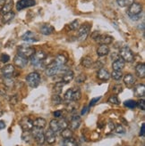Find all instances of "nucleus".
<instances>
[{
  "label": "nucleus",
  "mask_w": 145,
  "mask_h": 146,
  "mask_svg": "<svg viewBox=\"0 0 145 146\" xmlns=\"http://www.w3.org/2000/svg\"><path fill=\"white\" fill-rule=\"evenodd\" d=\"M1 72L5 78H11L14 72V66L12 64H7L1 69Z\"/></svg>",
  "instance_id": "obj_13"
},
{
  "label": "nucleus",
  "mask_w": 145,
  "mask_h": 146,
  "mask_svg": "<svg viewBox=\"0 0 145 146\" xmlns=\"http://www.w3.org/2000/svg\"><path fill=\"white\" fill-rule=\"evenodd\" d=\"M119 54L121 56V59H123L126 62H131L134 61V54L132 52V50L128 46H123L120 49Z\"/></svg>",
  "instance_id": "obj_5"
},
{
  "label": "nucleus",
  "mask_w": 145,
  "mask_h": 146,
  "mask_svg": "<svg viewBox=\"0 0 145 146\" xmlns=\"http://www.w3.org/2000/svg\"><path fill=\"white\" fill-rule=\"evenodd\" d=\"M125 106L129 108V109H131V110H134L137 107V102L134 101V100H127L126 101L125 103H124Z\"/></svg>",
  "instance_id": "obj_36"
},
{
  "label": "nucleus",
  "mask_w": 145,
  "mask_h": 146,
  "mask_svg": "<svg viewBox=\"0 0 145 146\" xmlns=\"http://www.w3.org/2000/svg\"><path fill=\"white\" fill-rule=\"evenodd\" d=\"M140 135L141 136L145 135V124L144 123L142 125V128H141V131H140Z\"/></svg>",
  "instance_id": "obj_53"
},
{
  "label": "nucleus",
  "mask_w": 145,
  "mask_h": 146,
  "mask_svg": "<svg viewBox=\"0 0 145 146\" xmlns=\"http://www.w3.org/2000/svg\"><path fill=\"white\" fill-rule=\"evenodd\" d=\"M61 135H62V137L64 138V139H68V138H72V131L70 128L67 127L66 129L62 130Z\"/></svg>",
  "instance_id": "obj_32"
},
{
  "label": "nucleus",
  "mask_w": 145,
  "mask_h": 146,
  "mask_svg": "<svg viewBox=\"0 0 145 146\" xmlns=\"http://www.w3.org/2000/svg\"><path fill=\"white\" fill-rule=\"evenodd\" d=\"M97 41L100 44V45H109L113 42V36H101L97 39Z\"/></svg>",
  "instance_id": "obj_23"
},
{
  "label": "nucleus",
  "mask_w": 145,
  "mask_h": 146,
  "mask_svg": "<svg viewBox=\"0 0 145 146\" xmlns=\"http://www.w3.org/2000/svg\"><path fill=\"white\" fill-rule=\"evenodd\" d=\"M72 101L74 102H77L81 99L82 97V93L81 90H80L78 87H75V88H72Z\"/></svg>",
  "instance_id": "obj_27"
},
{
  "label": "nucleus",
  "mask_w": 145,
  "mask_h": 146,
  "mask_svg": "<svg viewBox=\"0 0 145 146\" xmlns=\"http://www.w3.org/2000/svg\"><path fill=\"white\" fill-rule=\"evenodd\" d=\"M108 54H109V48H108V46L106 45H100L99 46V48L97 49V54L99 57L107 56Z\"/></svg>",
  "instance_id": "obj_22"
},
{
  "label": "nucleus",
  "mask_w": 145,
  "mask_h": 146,
  "mask_svg": "<svg viewBox=\"0 0 145 146\" xmlns=\"http://www.w3.org/2000/svg\"><path fill=\"white\" fill-rule=\"evenodd\" d=\"M51 101H52V104L54 105H59L62 104V102H63V100H62V98L59 94H54L51 98Z\"/></svg>",
  "instance_id": "obj_37"
},
{
  "label": "nucleus",
  "mask_w": 145,
  "mask_h": 146,
  "mask_svg": "<svg viewBox=\"0 0 145 146\" xmlns=\"http://www.w3.org/2000/svg\"><path fill=\"white\" fill-rule=\"evenodd\" d=\"M53 115H54L55 118H60V117L62 116V111H56L53 113Z\"/></svg>",
  "instance_id": "obj_54"
},
{
  "label": "nucleus",
  "mask_w": 145,
  "mask_h": 146,
  "mask_svg": "<svg viewBox=\"0 0 145 146\" xmlns=\"http://www.w3.org/2000/svg\"><path fill=\"white\" fill-rule=\"evenodd\" d=\"M47 54L44 51H38V52H35V54L31 57V62L32 64L34 67H39L43 65V61L46 59Z\"/></svg>",
  "instance_id": "obj_2"
},
{
  "label": "nucleus",
  "mask_w": 145,
  "mask_h": 146,
  "mask_svg": "<svg viewBox=\"0 0 145 146\" xmlns=\"http://www.w3.org/2000/svg\"><path fill=\"white\" fill-rule=\"evenodd\" d=\"M115 132H117V134H125V132H126V129H125V127H123L122 125H118L117 127H115Z\"/></svg>",
  "instance_id": "obj_47"
},
{
  "label": "nucleus",
  "mask_w": 145,
  "mask_h": 146,
  "mask_svg": "<svg viewBox=\"0 0 145 146\" xmlns=\"http://www.w3.org/2000/svg\"><path fill=\"white\" fill-rule=\"evenodd\" d=\"M136 81V79L134 78V76L133 74H126L124 77V83L127 86H132L134 85Z\"/></svg>",
  "instance_id": "obj_25"
},
{
  "label": "nucleus",
  "mask_w": 145,
  "mask_h": 146,
  "mask_svg": "<svg viewBox=\"0 0 145 146\" xmlns=\"http://www.w3.org/2000/svg\"><path fill=\"white\" fill-rule=\"evenodd\" d=\"M4 83L7 87H12L13 86V80L11 78H5L4 80Z\"/></svg>",
  "instance_id": "obj_45"
},
{
  "label": "nucleus",
  "mask_w": 145,
  "mask_h": 146,
  "mask_svg": "<svg viewBox=\"0 0 145 146\" xmlns=\"http://www.w3.org/2000/svg\"><path fill=\"white\" fill-rule=\"evenodd\" d=\"M31 133H32V138H34L36 143L40 146L44 145L46 140H45V134H44V132H43L42 129H40V128L33 127L32 129L31 130Z\"/></svg>",
  "instance_id": "obj_3"
},
{
  "label": "nucleus",
  "mask_w": 145,
  "mask_h": 146,
  "mask_svg": "<svg viewBox=\"0 0 145 146\" xmlns=\"http://www.w3.org/2000/svg\"><path fill=\"white\" fill-rule=\"evenodd\" d=\"M5 127V123L3 120H0V130H2Z\"/></svg>",
  "instance_id": "obj_55"
},
{
  "label": "nucleus",
  "mask_w": 145,
  "mask_h": 146,
  "mask_svg": "<svg viewBox=\"0 0 145 146\" xmlns=\"http://www.w3.org/2000/svg\"><path fill=\"white\" fill-rule=\"evenodd\" d=\"M74 77H75V74L74 72H72V70H67L64 73H63V76H62V82L64 84H68L70 83L72 79H74Z\"/></svg>",
  "instance_id": "obj_19"
},
{
  "label": "nucleus",
  "mask_w": 145,
  "mask_h": 146,
  "mask_svg": "<svg viewBox=\"0 0 145 146\" xmlns=\"http://www.w3.org/2000/svg\"><path fill=\"white\" fill-rule=\"evenodd\" d=\"M137 107H139V109L142 110V111H144L145 110V103H144L143 99H141L140 101L137 102Z\"/></svg>",
  "instance_id": "obj_48"
},
{
  "label": "nucleus",
  "mask_w": 145,
  "mask_h": 146,
  "mask_svg": "<svg viewBox=\"0 0 145 146\" xmlns=\"http://www.w3.org/2000/svg\"><path fill=\"white\" fill-rule=\"evenodd\" d=\"M56 133L53 132L51 129H48L45 133V140L48 144H53L56 142Z\"/></svg>",
  "instance_id": "obj_17"
},
{
  "label": "nucleus",
  "mask_w": 145,
  "mask_h": 146,
  "mask_svg": "<svg viewBox=\"0 0 145 146\" xmlns=\"http://www.w3.org/2000/svg\"><path fill=\"white\" fill-rule=\"evenodd\" d=\"M13 0H6L5 4L2 6V9H1V13L2 14H5L6 13H9L12 11L13 8Z\"/></svg>",
  "instance_id": "obj_26"
},
{
  "label": "nucleus",
  "mask_w": 145,
  "mask_h": 146,
  "mask_svg": "<svg viewBox=\"0 0 145 146\" xmlns=\"http://www.w3.org/2000/svg\"><path fill=\"white\" fill-rule=\"evenodd\" d=\"M135 73L138 78H143L145 77V65L144 63H138L135 67Z\"/></svg>",
  "instance_id": "obj_20"
},
{
  "label": "nucleus",
  "mask_w": 145,
  "mask_h": 146,
  "mask_svg": "<svg viewBox=\"0 0 145 146\" xmlns=\"http://www.w3.org/2000/svg\"><path fill=\"white\" fill-rule=\"evenodd\" d=\"M97 78L101 80V81H107L110 78V73L105 68H100L98 70L97 73Z\"/></svg>",
  "instance_id": "obj_12"
},
{
  "label": "nucleus",
  "mask_w": 145,
  "mask_h": 146,
  "mask_svg": "<svg viewBox=\"0 0 145 146\" xmlns=\"http://www.w3.org/2000/svg\"><path fill=\"white\" fill-rule=\"evenodd\" d=\"M72 88L68 89V90L66 92V94H64V101L66 102V103H69V102L72 101Z\"/></svg>",
  "instance_id": "obj_42"
},
{
  "label": "nucleus",
  "mask_w": 145,
  "mask_h": 146,
  "mask_svg": "<svg viewBox=\"0 0 145 146\" xmlns=\"http://www.w3.org/2000/svg\"><path fill=\"white\" fill-rule=\"evenodd\" d=\"M54 31H55L54 27L49 24H44L40 28V31L43 35H50L54 32Z\"/></svg>",
  "instance_id": "obj_21"
},
{
  "label": "nucleus",
  "mask_w": 145,
  "mask_h": 146,
  "mask_svg": "<svg viewBox=\"0 0 145 146\" xmlns=\"http://www.w3.org/2000/svg\"><path fill=\"white\" fill-rule=\"evenodd\" d=\"M79 27H80V23H79V21H78V20L74 21H72V23H70V25H69V28L71 29L72 31H76V30H78Z\"/></svg>",
  "instance_id": "obj_43"
},
{
  "label": "nucleus",
  "mask_w": 145,
  "mask_h": 146,
  "mask_svg": "<svg viewBox=\"0 0 145 146\" xmlns=\"http://www.w3.org/2000/svg\"><path fill=\"white\" fill-rule=\"evenodd\" d=\"M20 126L23 131H31L33 127V121L29 117H24L21 119Z\"/></svg>",
  "instance_id": "obj_10"
},
{
  "label": "nucleus",
  "mask_w": 145,
  "mask_h": 146,
  "mask_svg": "<svg viewBox=\"0 0 145 146\" xmlns=\"http://www.w3.org/2000/svg\"><path fill=\"white\" fill-rule=\"evenodd\" d=\"M35 54V49L32 46H21L18 47V54L21 55L25 58H31Z\"/></svg>",
  "instance_id": "obj_6"
},
{
  "label": "nucleus",
  "mask_w": 145,
  "mask_h": 146,
  "mask_svg": "<svg viewBox=\"0 0 145 146\" xmlns=\"http://www.w3.org/2000/svg\"><path fill=\"white\" fill-rule=\"evenodd\" d=\"M36 5L35 0H19L16 3V9L18 11H21L28 7H32Z\"/></svg>",
  "instance_id": "obj_9"
},
{
  "label": "nucleus",
  "mask_w": 145,
  "mask_h": 146,
  "mask_svg": "<svg viewBox=\"0 0 145 146\" xmlns=\"http://www.w3.org/2000/svg\"><path fill=\"white\" fill-rule=\"evenodd\" d=\"M125 65H126V62L121 59V58H117V60H115L113 64H112V67L114 70H117V71H122L125 68Z\"/></svg>",
  "instance_id": "obj_15"
},
{
  "label": "nucleus",
  "mask_w": 145,
  "mask_h": 146,
  "mask_svg": "<svg viewBox=\"0 0 145 146\" xmlns=\"http://www.w3.org/2000/svg\"><path fill=\"white\" fill-rule=\"evenodd\" d=\"M82 64H83V66L85 67V68H91V66H93V62L91 60V58L87 56V57H84L83 59Z\"/></svg>",
  "instance_id": "obj_31"
},
{
  "label": "nucleus",
  "mask_w": 145,
  "mask_h": 146,
  "mask_svg": "<svg viewBox=\"0 0 145 146\" xmlns=\"http://www.w3.org/2000/svg\"><path fill=\"white\" fill-rule=\"evenodd\" d=\"M117 5L121 7H127L134 3V0H117Z\"/></svg>",
  "instance_id": "obj_35"
},
{
  "label": "nucleus",
  "mask_w": 145,
  "mask_h": 146,
  "mask_svg": "<svg viewBox=\"0 0 145 146\" xmlns=\"http://www.w3.org/2000/svg\"><path fill=\"white\" fill-rule=\"evenodd\" d=\"M21 139L26 143H30L32 139V135L31 131H23V135H21Z\"/></svg>",
  "instance_id": "obj_33"
},
{
  "label": "nucleus",
  "mask_w": 145,
  "mask_h": 146,
  "mask_svg": "<svg viewBox=\"0 0 145 146\" xmlns=\"http://www.w3.org/2000/svg\"><path fill=\"white\" fill-rule=\"evenodd\" d=\"M110 77H112V78L114 80H117V81H119V80L123 78V73L122 71H117V70H114L112 72V74L110 75Z\"/></svg>",
  "instance_id": "obj_40"
},
{
  "label": "nucleus",
  "mask_w": 145,
  "mask_h": 146,
  "mask_svg": "<svg viewBox=\"0 0 145 146\" xmlns=\"http://www.w3.org/2000/svg\"><path fill=\"white\" fill-rule=\"evenodd\" d=\"M62 66H59L58 64H56L55 62H53L52 63H50L48 65V67L46 69V75L48 77H52L56 75L57 73L60 72Z\"/></svg>",
  "instance_id": "obj_8"
},
{
  "label": "nucleus",
  "mask_w": 145,
  "mask_h": 146,
  "mask_svg": "<svg viewBox=\"0 0 145 146\" xmlns=\"http://www.w3.org/2000/svg\"><path fill=\"white\" fill-rule=\"evenodd\" d=\"M49 127L50 129H51L53 132L56 133V132H59V127H58V120L56 119H52L49 123Z\"/></svg>",
  "instance_id": "obj_30"
},
{
  "label": "nucleus",
  "mask_w": 145,
  "mask_h": 146,
  "mask_svg": "<svg viewBox=\"0 0 145 146\" xmlns=\"http://www.w3.org/2000/svg\"><path fill=\"white\" fill-rule=\"evenodd\" d=\"M54 62L56 64H58L59 66H63V65H66V63L67 62V58L64 54H58V55H56Z\"/></svg>",
  "instance_id": "obj_28"
},
{
  "label": "nucleus",
  "mask_w": 145,
  "mask_h": 146,
  "mask_svg": "<svg viewBox=\"0 0 145 146\" xmlns=\"http://www.w3.org/2000/svg\"><path fill=\"white\" fill-rule=\"evenodd\" d=\"M100 36V34L98 32V31H95V32H93L92 34H91V38H93V39H95V40H97L99 38Z\"/></svg>",
  "instance_id": "obj_52"
},
{
  "label": "nucleus",
  "mask_w": 145,
  "mask_h": 146,
  "mask_svg": "<svg viewBox=\"0 0 145 146\" xmlns=\"http://www.w3.org/2000/svg\"><path fill=\"white\" fill-rule=\"evenodd\" d=\"M13 63H14V65H15L16 67L23 69L25 66H27L28 59H27V58H25V57H23V56L17 54V55L14 56V58H13Z\"/></svg>",
  "instance_id": "obj_11"
},
{
  "label": "nucleus",
  "mask_w": 145,
  "mask_h": 146,
  "mask_svg": "<svg viewBox=\"0 0 145 146\" xmlns=\"http://www.w3.org/2000/svg\"><path fill=\"white\" fill-rule=\"evenodd\" d=\"M142 12V6L141 4L138 3H133L131 5L128 6L127 9V15L129 18L133 21H137L139 20L142 16L141 13Z\"/></svg>",
  "instance_id": "obj_1"
},
{
  "label": "nucleus",
  "mask_w": 145,
  "mask_h": 146,
  "mask_svg": "<svg viewBox=\"0 0 145 146\" xmlns=\"http://www.w3.org/2000/svg\"><path fill=\"white\" fill-rule=\"evenodd\" d=\"M47 126V121L43 118H37L33 121V127L40 129H43Z\"/></svg>",
  "instance_id": "obj_24"
},
{
  "label": "nucleus",
  "mask_w": 145,
  "mask_h": 146,
  "mask_svg": "<svg viewBox=\"0 0 145 146\" xmlns=\"http://www.w3.org/2000/svg\"><path fill=\"white\" fill-rule=\"evenodd\" d=\"M0 59H1V62H2L5 63V62H7L10 60V56L8 54H3L1 55V57H0Z\"/></svg>",
  "instance_id": "obj_50"
},
{
  "label": "nucleus",
  "mask_w": 145,
  "mask_h": 146,
  "mask_svg": "<svg viewBox=\"0 0 145 146\" xmlns=\"http://www.w3.org/2000/svg\"><path fill=\"white\" fill-rule=\"evenodd\" d=\"M13 18H14V13L11 11L9 13H6L3 14L2 21L4 23H9V21H11Z\"/></svg>",
  "instance_id": "obj_29"
},
{
  "label": "nucleus",
  "mask_w": 145,
  "mask_h": 146,
  "mask_svg": "<svg viewBox=\"0 0 145 146\" xmlns=\"http://www.w3.org/2000/svg\"><path fill=\"white\" fill-rule=\"evenodd\" d=\"M75 103H76V102H74V101H71V102H69V103H66L67 104H66V110L69 112L75 111V110H76L77 105L75 104Z\"/></svg>",
  "instance_id": "obj_38"
},
{
  "label": "nucleus",
  "mask_w": 145,
  "mask_h": 146,
  "mask_svg": "<svg viewBox=\"0 0 145 146\" xmlns=\"http://www.w3.org/2000/svg\"><path fill=\"white\" fill-rule=\"evenodd\" d=\"M89 111V107H84L83 110H82V112H81V114L82 115H84L87 111Z\"/></svg>",
  "instance_id": "obj_56"
},
{
  "label": "nucleus",
  "mask_w": 145,
  "mask_h": 146,
  "mask_svg": "<svg viewBox=\"0 0 145 146\" xmlns=\"http://www.w3.org/2000/svg\"><path fill=\"white\" fill-rule=\"evenodd\" d=\"M63 146H78V143L74 138H68V139H64L63 141Z\"/></svg>",
  "instance_id": "obj_34"
},
{
  "label": "nucleus",
  "mask_w": 145,
  "mask_h": 146,
  "mask_svg": "<svg viewBox=\"0 0 145 146\" xmlns=\"http://www.w3.org/2000/svg\"><path fill=\"white\" fill-rule=\"evenodd\" d=\"M91 25L90 24H84L81 27H79L78 31V40L80 41H84L87 36H89L90 31H91Z\"/></svg>",
  "instance_id": "obj_7"
},
{
  "label": "nucleus",
  "mask_w": 145,
  "mask_h": 146,
  "mask_svg": "<svg viewBox=\"0 0 145 146\" xmlns=\"http://www.w3.org/2000/svg\"><path fill=\"white\" fill-rule=\"evenodd\" d=\"M64 83L63 82H56L55 86H54V91L56 93V94H60L63 91V87H64Z\"/></svg>",
  "instance_id": "obj_39"
},
{
  "label": "nucleus",
  "mask_w": 145,
  "mask_h": 146,
  "mask_svg": "<svg viewBox=\"0 0 145 146\" xmlns=\"http://www.w3.org/2000/svg\"><path fill=\"white\" fill-rule=\"evenodd\" d=\"M5 1H6V0H0V6L2 7L5 4Z\"/></svg>",
  "instance_id": "obj_57"
},
{
  "label": "nucleus",
  "mask_w": 145,
  "mask_h": 146,
  "mask_svg": "<svg viewBox=\"0 0 145 146\" xmlns=\"http://www.w3.org/2000/svg\"><path fill=\"white\" fill-rule=\"evenodd\" d=\"M122 91H123V87H122L121 85H115V86H114V88H113V92H114L115 94H119V93H121Z\"/></svg>",
  "instance_id": "obj_49"
},
{
  "label": "nucleus",
  "mask_w": 145,
  "mask_h": 146,
  "mask_svg": "<svg viewBox=\"0 0 145 146\" xmlns=\"http://www.w3.org/2000/svg\"><path fill=\"white\" fill-rule=\"evenodd\" d=\"M26 81L28 85L32 88L38 87L40 84V75L37 72H32L30 74H28L26 77Z\"/></svg>",
  "instance_id": "obj_4"
},
{
  "label": "nucleus",
  "mask_w": 145,
  "mask_h": 146,
  "mask_svg": "<svg viewBox=\"0 0 145 146\" xmlns=\"http://www.w3.org/2000/svg\"><path fill=\"white\" fill-rule=\"evenodd\" d=\"M21 39L26 42H37L39 40L37 38V36L35 35V33H33L32 31L25 32L23 36H21Z\"/></svg>",
  "instance_id": "obj_16"
},
{
  "label": "nucleus",
  "mask_w": 145,
  "mask_h": 146,
  "mask_svg": "<svg viewBox=\"0 0 145 146\" xmlns=\"http://www.w3.org/2000/svg\"><path fill=\"white\" fill-rule=\"evenodd\" d=\"M108 102H109L110 104H115V105L120 104V101L118 100V98H117V96H110V97H109V99H108Z\"/></svg>",
  "instance_id": "obj_44"
},
{
  "label": "nucleus",
  "mask_w": 145,
  "mask_h": 146,
  "mask_svg": "<svg viewBox=\"0 0 145 146\" xmlns=\"http://www.w3.org/2000/svg\"><path fill=\"white\" fill-rule=\"evenodd\" d=\"M58 127H59V131H62V130L68 127V123L66 119H63L58 121Z\"/></svg>",
  "instance_id": "obj_41"
},
{
  "label": "nucleus",
  "mask_w": 145,
  "mask_h": 146,
  "mask_svg": "<svg viewBox=\"0 0 145 146\" xmlns=\"http://www.w3.org/2000/svg\"><path fill=\"white\" fill-rule=\"evenodd\" d=\"M81 122H82V120H81V118H80V116H78V115L72 116V118L70 121V125H69L70 129L72 131H75V130L78 129L80 125H81Z\"/></svg>",
  "instance_id": "obj_14"
},
{
  "label": "nucleus",
  "mask_w": 145,
  "mask_h": 146,
  "mask_svg": "<svg viewBox=\"0 0 145 146\" xmlns=\"http://www.w3.org/2000/svg\"><path fill=\"white\" fill-rule=\"evenodd\" d=\"M85 79H86V76L84 74H80L76 79H75V82L78 83V84H81V83H83L85 81Z\"/></svg>",
  "instance_id": "obj_46"
},
{
  "label": "nucleus",
  "mask_w": 145,
  "mask_h": 146,
  "mask_svg": "<svg viewBox=\"0 0 145 146\" xmlns=\"http://www.w3.org/2000/svg\"><path fill=\"white\" fill-rule=\"evenodd\" d=\"M100 98H101V97H95V98L91 99V103H90V105H89V107H92V106L95 105V104L98 103V102L100 100Z\"/></svg>",
  "instance_id": "obj_51"
},
{
  "label": "nucleus",
  "mask_w": 145,
  "mask_h": 146,
  "mask_svg": "<svg viewBox=\"0 0 145 146\" xmlns=\"http://www.w3.org/2000/svg\"><path fill=\"white\" fill-rule=\"evenodd\" d=\"M134 94L136 97H143L144 96V94H145V86L143 84H139V85H136L134 87Z\"/></svg>",
  "instance_id": "obj_18"
}]
</instances>
